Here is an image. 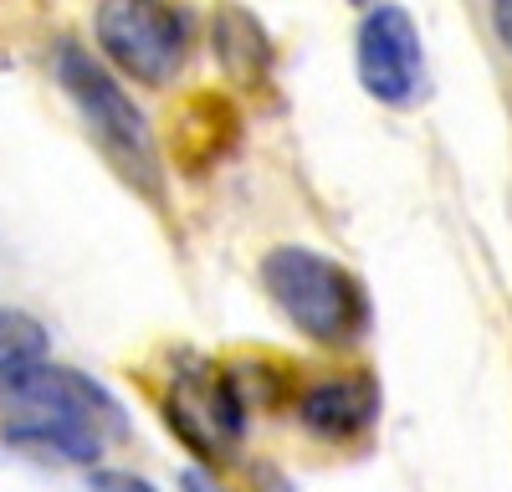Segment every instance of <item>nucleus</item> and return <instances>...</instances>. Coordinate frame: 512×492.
Wrapping results in <instances>:
<instances>
[{
    "label": "nucleus",
    "mask_w": 512,
    "mask_h": 492,
    "mask_svg": "<svg viewBox=\"0 0 512 492\" xmlns=\"http://www.w3.org/2000/svg\"><path fill=\"white\" fill-rule=\"evenodd\" d=\"M297 421L318 441H364L379 421V380L369 369H338L297 390Z\"/></svg>",
    "instance_id": "obj_7"
},
{
    "label": "nucleus",
    "mask_w": 512,
    "mask_h": 492,
    "mask_svg": "<svg viewBox=\"0 0 512 492\" xmlns=\"http://www.w3.org/2000/svg\"><path fill=\"white\" fill-rule=\"evenodd\" d=\"M93 41L139 88H169L190 62L195 16L180 0H98Z\"/></svg>",
    "instance_id": "obj_4"
},
{
    "label": "nucleus",
    "mask_w": 512,
    "mask_h": 492,
    "mask_svg": "<svg viewBox=\"0 0 512 492\" xmlns=\"http://www.w3.org/2000/svg\"><path fill=\"white\" fill-rule=\"evenodd\" d=\"M47 328L21 308H0V395H11L36 364H47Z\"/></svg>",
    "instance_id": "obj_10"
},
{
    "label": "nucleus",
    "mask_w": 512,
    "mask_h": 492,
    "mask_svg": "<svg viewBox=\"0 0 512 492\" xmlns=\"http://www.w3.org/2000/svg\"><path fill=\"white\" fill-rule=\"evenodd\" d=\"M354 6H364V11H374V6H384V0H354Z\"/></svg>",
    "instance_id": "obj_16"
},
{
    "label": "nucleus",
    "mask_w": 512,
    "mask_h": 492,
    "mask_svg": "<svg viewBox=\"0 0 512 492\" xmlns=\"http://www.w3.org/2000/svg\"><path fill=\"white\" fill-rule=\"evenodd\" d=\"M246 482H251V492H292V482H287L272 462H256V467L246 472Z\"/></svg>",
    "instance_id": "obj_13"
},
{
    "label": "nucleus",
    "mask_w": 512,
    "mask_h": 492,
    "mask_svg": "<svg viewBox=\"0 0 512 492\" xmlns=\"http://www.w3.org/2000/svg\"><path fill=\"white\" fill-rule=\"evenodd\" d=\"M492 31H497V41L512 52V0H492Z\"/></svg>",
    "instance_id": "obj_14"
},
{
    "label": "nucleus",
    "mask_w": 512,
    "mask_h": 492,
    "mask_svg": "<svg viewBox=\"0 0 512 492\" xmlns=\"http://www.w3.org/2000/svg\"><path fill=\"white\" fill-rule=\"evenodd\" d=\"M262 293L297 334L323 349H349L369 334L364 282L313 246H272L262 257Z\"/></svg>",
    "instance_id": "obj_3"
},
{
    "label": "nucleus",
    "mask_w": 512,
    "mask_h": 492,
    "mask_svg": "<svg viewBox=\"0 0 512 492\" xmlns=\"http://www.w3.org/2000/svg\"><path fill=\"white\" fill-rule=\"evenodd\" d=\"M52 77H57V88L67 93V103L77 108L88 139L103 149V159L118 170V180L134 185L144 200L159 205L164 200V159H159L149 118L139 113L134 98L123 93V82L72 36L52 41Z\"/></svg>",
    "instance_id": "obj_2"
},
{
    "label": "nucleus",
    "mask_w": 512,
    "mask_h": 492,
    "mask_svg": "<svg viewBox=\"0 0 512 492\" xmlns=\"http://www.w3.org/2000/svg\"><path fill=\"white\" fill-rule=\"evenodd\" d=\"M88 492H154L144 477L134 472H113V467H93L88 472Z\"/></svg>",
    "instance_id": "obj_12"
},
{
    "label": "nucleus",
    "mask_w": 512,
    "mask_h": 492,
    "mask_svg": "<svg viewBox=\"0 0 512 492\" xmlns=\"http://www.w3.org/2000/svg\"><path fill=\"white\" fill-rule=\"evenodd\" d=\"M180 492H226L210 472H200V467H190V472H180Z\"/></svg>",
    "instance_id": "obj_15"
},
{
    "label": "nucleus",
    "mask_w": 512,
    "mask_h": 492,
    "mask_svg": "<svg viewBox=\"0 0 512 492\" xmlns=\"http://www.w3.org/2000/svg\"><path fill=\"white\" fill-rule=\"evenodd\" d=\"M354 72L384 108H410L425 93V47L405 6H374L354 36Z\"/></svg>",
    "instance_id": "obj_6"
},
{
    "label": "nucleus",
    "mask_w": 512,
    "mask_h": 492,
    "mask_svg": "<svg viewBox=\"0 0 512 492\" xmlns=\"http://www.w3.org/2000/svg\"><path fill=\"white\" fill-rule=\"evenodd\" d=\"M6 441L67 467H98V457L128 436V410L108 385L67 364H36L6 395Z\"/></svg>",
    "instance_id": "obj_1"
},
{
    "label": "nucleus",
    "mask_w": 512,
    "mask_h": 492,
    "mask_svg": "<svg viewBox=\"0 0 512 492\" xmlns=\"http://www.w3.org/2000/svg\"><path fill=\"white\" fill-rule=\"evenodd\" d=\"M231 380H236V390H241V400L246 405H262V410H272V405H297V390H292V375L272 359V354H256V364H231Z\"/></svg>",
    "instance_id": "obj_11"
},
{
    "label": "nucleus",
    "mask_w": 512,
    "mask_h": 492,
    "mask_svg": "<svg viewBox=\"0 0 512 492\" xmlns=\"http://www.w3.org/2000/svg\"><path fill=\"white\" fill-rule=\"evenodd\" d=\"M210 52H216V62H221L231 88H241V93L272 88L277 47H272L267 26L256 21L246 6H236V0H221L216 16H210Z\"/></svg>",
    "instance_id": "obj_9"
},
{
    "label": "nucleus",
    "mask_w": 512,
    "mask_h": 492,
    "mask_svg": "<svg viewBox=\"0 0 512 492\" xmlns=\"http://www.w3.org/2000/svg\"><path fill=\"white\" fill-rule=\"evenodd\" d=\"M164 421L185 441L190 457H200L205 467H226L241 436H246V400L231 380V369L205 359V354H180L169 359V385H164Z\"/></svg>",
    "instance_id": "obj_5"
},
{
    "label": "nucleus",
    "mask_w": 512,
    "mask_h": 492,
    "mask_svg": "<svg viewBox=\"0 0 512 492\" xmlns=\"http://www.w3.org/2000/svg\"><path fill=\"white\" fill-rule=\"evenodd\" d=\"M236 144H241V108L216 88L190 93L175 113H169V154H175V164L190 175L221 164Z\"/></svg>",
    "instance_id": "obj_8"
}]
</instances>
